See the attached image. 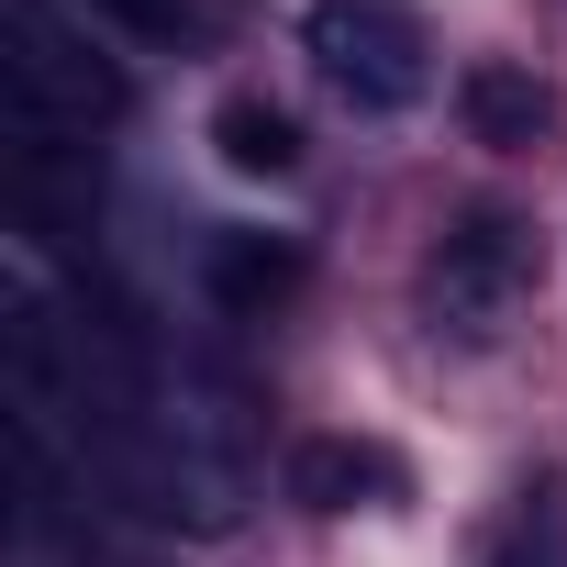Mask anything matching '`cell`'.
I'll return each instance as SVG.
<instances>
[{
    "instance_id": "obj_1",
    "label": "cell",
    "mask_w": 567,
    "mask_h": 567,
    "mask_svg": "<svg viewBox=\"0 0 567 567\" xmlns=\"http://www.w3.org/2000/svg\"><path fill=\"white\" fill-rule=\"evenodd\" d=\"M534 267H545V245H534V223H523V212H501V200L456 212V223H445V245H434V267H423L434 323H456V334H501V312L534 290Z\"/></svg>"
},
{
    "instance_id": "obj_5",
    "label": "cell",
    "mask_w": 567,
    "mask_h": 567,
    "mask_svg": "<svg viewBox=\"0 0 567 567\" xmlns=\"http://www.w3.org/2000/svg\"><path fill=\"white\" fill-rule=\"evenodd\" d=\"M456 123H467L489 156H534V145L556 134V90H545L534 68H512V56H478V68L456 79Z\"/></svg>"
},
{
    "instance_id": "obj_2",
    "label": "cell",
    "mask_w": 567,
    "mask_h": 567,
    "mask_svg": "<svg viewBox=\"0 0 567 567\" xmlns=\"http://www.w3.org/2000/svg\"><path fill=\"white\" fill-rule=\"evenodd\" d=\"M301 45H312V68H323V90L346 101V112H412L423 101V34L390 12V0H323V12L301 23Z\"/></svg>"
},
{
    "instance_id": "obj_6",
    "label": "cell",
    "mask_w": 567,
    "mask_h": 567,
    "mask_svg": "<svg viewBox=\"0 0 567 567\" xmlns=\"http://www.w3.org/2000/svg\"><path fill=\"white\" fill-rule=\"evenodd\" d=\"M290 501L301 512H379V501H401V456L357 445V434H301L290 445Z\"/></svg>"
},
{
    "instance_id": "obj_4",
    "label": "cell",
    "mask_w": 567,
    "mask_h": 567,
    "mask_svg": "<svg viewBox=\"0 0 567 567\" xmlns=\"http://www.w3.org/2000/svg\"><path fill=\"white\" fill-rule=\"evenodd\" d=\"M200 290H212V312L267 323L278 301L301 290V245H290V234H245V223H223V234L200 245Z\"/></svg>"
},
{
    "instance_id": "obj_9",
    "label": "cell",
    "mask_w": 567,
    "mask_h": 567,
    "mask_svg": "<svg viewBox=\"0 0 567 567\" xmlns=\"http://www.w3.org/2000/svg\"><path fill=\"white\" fill-rule=\"evenodd\" d=\"M90 12H101L112 34H134V45H178V34L200 23V0H90Z\"/></svg>"
},
{
    "instance_id": "obj_3",
    "label": "cell",
    "mask_w": 567,
    "mask_h": 567,
    "mask_svg": "<svg viewBox=\"0 0 567 567\" xmlns=\"http://www.w3.org/2000/svg\"><path fill=\"white\" fill-rule=\"evenodd\" d=\"M12 123H56L79 145L101 123H123V79L45 23V0H12Z\"/></svg>"
},
{
    "instance_id": "obj_8",
    "label": "cell",
    "mask_w": 567,
    "mask_h": 567,
    "mask_svg": "<svg viewBox=\"0 0 567 567\" xmlns=\"http://www.w3.org/2000/svg\"><path fill=\"white\" fill-rule=\"evenodd\" d=\"M489 567H567V512H556V489H534V512L489 545Z\"/></svg>"
},
{
    "instance_id": "obj_7",
    "label": "cell",
    "mask_w": 567,
    "mask_h": 567,
    "mask_svg": "<svg viewBox=\"0 0 567 567\" xmlns=\"http://www.w3.org/2000/svg\"><path fill=\"white\" fill-rule=\"evenodd\" d=\"M212 156H223L234 178H290V167H301V123L278 112L267 90H234V101L212 112Z\"/></svg>"
}]
</instances>
